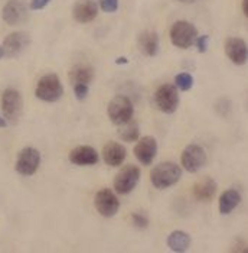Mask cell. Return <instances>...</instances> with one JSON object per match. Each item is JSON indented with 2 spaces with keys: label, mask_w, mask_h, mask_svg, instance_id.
I'll list each match as a JSON object with an SVG mask.
<instances>
[{
  "label": "cell",
  "mask_w": 248,
  "mask_h": 253,
  "mask_svg": "<svg viewBox=\"0 0 248 253\" xmlns=\"http://www.w3.org/2000/svg\"><path fill=\"white\" fill-rule=\"evenodd\" d=\"M71 85H90L94 80V68L88 64H76L70 70Z\"/></svg>",
  "instance_id": "19"
},
{
  "label": "cell",
  "mask_w": 248,
  "mask_h": 253,
  "mask_svg": "<svg viewBox=\"0 0 248 253\" xmlns=\"http://www.w3.org/2000/svg\"><path fill=\"white\" fill-rule=\"evenodd\" d=\"M64 94V85L57 74H45L39 78L36 88H35V96L46 103H55Z\"/></svg>",
  "instance_id": "3"
},
{
  "label": "cell",
  "mask_w": 248,
  "mask_h": 253,
  "mask_svg": "<svg viewBox=\"0 0 248 253\" xmlns=\"http://www.w3.org/2000/svg\"><path fill=\"white\" fill-rule=\"evenodd\" d=\"M107 115L111 123L117 126H121L133 119L134 106L133 101L127 96H115L110 100L107 107Z\"/></svg>",
  "instance_id": "4"
},
{
  "label": "cell",
  "mask_w": 248,
  "mask_h": 253,
  "mask_svg": "<svg viewBox=\"0 0 248 253\" xmlns=\"http://www.w3.org/2000/svg\"><path fill=\"white\" fill-rule=\"evenodd\" d=\"M127 156L126 148L118 142H108L103 148V159L108 167H120Z\"/></svg>",
  "instance_id": "18"
},
{
  "label": "cell",
  "mask_w": 248,
  "mask_h": 253,
  "mask_svg": "<svg viewBox=\"0 0 248 253\" xmlns=\"http://www.w3.org/2000/svg\"><path fill=\"white\" fill-rule=\"evenodd\" d=\"M4 127H7V120L0 116V129H4Z\"/></svg>",
  "instance_id": "33"
},
{
  "label": "cell",
  "mask_w": 248,
  "mask_h": 253,
  "mask_svg": "<svg viewBox=\"0 0 248 253\" xmlns=\"http://www.w3.org/2000/svg\"><path fill=\"white\" fill-rule=\"evenodd\" d=\"M216 190H218V187H216L215 179L207 176V178H202L201 181H198L193 185V195H195V198L198 201L208 203V201H211L215 197Z\"/></svg>",
  "instance_id": "20"
},
{
  "label": "cell",
  "mask_w": 248,
  "mask_h": 253,
  "mask_svg": "<svg viewBox=\"0 0 248 253\" xmlns=\"http://www.w3.org/2000/svg\"><path fill=\"white\" fill-rule=\"evenodd\" d=\"M179 93L177 88L173 84H162L157 87L153 96V103L157 110L166 115H172L179 107Z\"/></svg>",
  "instance_id": "5"
},
{
  "label": "cell",
  "mask_w": 248,
  "mask_h": 253,
  "mask_svg": "<svg viewBox=\"0 0 248 253\" xmlns=\"http://www.w3.org/2000/svg\"><path fill=\"white\" fill-rule=\"evenodd\" d=\"M29 9L25 0H7L1 9V19L10 26H16L29 18Z\"/></svg>",
  "instance_id": "10"
},
{
  "label": "cell",
  "mask_w": 248,
  "mask_h": 253,
  "mask_svg": "<svg viewBox=\"0 0 248 253\" xmlns=\"http://www.w3.org/2000/svg\"><path fill=\"white\" fill-rule=\"evenodd\" d=\"M225 54L229 58V61L238 67L244 65L248 58V48L247 42L244 39L237 38V37H229L225 39L224 43Z\"/></svg>",
  "instance_id": "13"
},
{
  "label": "cell",
  "mask_w": 248,
  "mask_h": 253,
  "mask_svg": "<svg viewBox=\"0 0 248 253\" xmlns=\"http://www.w3.org/2000/svg\"><path fill=\"white\" fill-rule=\"evenodd\" d=\"M72 90H74V96H75L76 100L82 101V100H85V98L88 97L90 85H74Z\"/></svg>",
  "instance_id": "29"
},
{
  "label": "cell",
  "mask_w": 248,
  "mask_h": 253,
  "mask_svg": "<svg viewBox=\"0 0 248 253\" xmlns=\"http://www.w3.org/2000/svg\"><path fill=\"white\" fill-rule=\"evenodd\" d=\"M137 45H139L140 51L146 57H154V55H157L159 46H160L159 34L156 31H150V29L142 31L139 34V37H137Z\"/></svg>",
  "instance_id": "17"
},
{
  "label": "cell",
  "mask_w": 248,
  "mask_h": 253,
  "mask_svg": "<svg viewBox=\"0 0 248 253\" xmlns=\"http://www.w3.org/2000/svg\"><path fill=\"white\" fill-rule=\"evenodd\" d=\"M115 64H117V65H124V64H129V58H126V57H120V58L115 59Z\"/></svg>",
  "instance_id": "31"
},
{
  "label": "cell",
  "mask_w": 248,
  "mask_h": 253,
  "mask_svg": "<svg viewBox=\"0 0 248 253\" xmlns=\"http://www.w3.org/2000/svg\"><path fill=\"white\" fill-rule=\"evenodd\" d=\"M140 176H142V172L136 165L124 167L114 178L115 193L121 195L130 194L137 187V184L140 181Z\"/></svg>",
  "instance_id": "9"
},
{
  "label": "cell",
  "mask_w": 248,
  "mask_h": 253,
  "mask_svg": "<svg viewBox=\"0 0 248 253\" xmlns=\"http://www.w3.org/2000/svg\"><path fill=\"white\" fill-rule=\"evenodd\" d=\"M98 3L97 0H75L72 6V18L78 23H90L98 15Z\"/></svg>",
  "instance_id": "15"
},
{
  "label": "cell",
  "mask_w": 248,
  "mask_h": 253,
  "mask_svg": "<svg viewBox=\"0 0 248 253\" xmlns=\"http://www.w3.org/2000/svg\"><path fill=\"white\" fill-rule=\"evenodd\" d=\"M49 1H51V0H31L29 7H31L32 10H42L43 7H46V6L49 4Z\"/></svg>",
  "instance_id": "30"
},
{
  "label": "cell",
  "mask_w": 248,
  "mask_h": 253,
  "mask_svg": "<svg viewBox=\"0 0 248 253\" xmlns=\"http://www.w3.org/2000/svg\"><path fill=\"white\" fill-rule=\"evenodd\" d=\"M156 155H157V142L154 137L144 136L139 139V142L134 146V156L142 165L144 167L150 165Z\"/></svg>",
  "instance_id": "14"
},
{
  "label": "cell",
  "mask_w": 248,
  "mask_h": 253,
  "mask_svg": "<svg viewBox=\"0 0 248 253\" xmlns=\"http://www.w3.org/2000/svg\"><path fill=\"white\" fill-rule=\"evenodd\" d=\"M94 206L103 217H114L120 210V200L110 188H103L96 194Z\"/></svg>",
  "instance_id": "11"
},
{
  "label": "cell",
  "mask_w": 248,
  "mask_h": 253,
  "mask_svg": "<svg viewBox=\"0 0 248 253\" xmlns=\"http://www.w3.org/2000/svg\"><path fill=\"white\" fill-rule=\"evenodd\" d=\"M243 13L244 16H248V0H243Z\"/></svg>",
  "instance_id": "32"
},
{
  "label": "cell",
  "mask_w": 248,
  "mask_h": 253,
  "mask_svg": "<svg viewBox=\"0 0 248 253\" xmlns=\"http://www.w3.org/2000/svg\"><path fill=\"white\" fill-rule=\"evenodd\" d=\"M193 45H196V49H198V52H201V54H205V52L208 51L210 37H208V35H201V37H198Z\"/></svg>",
  "instance_id": "27"
},
{
  "label": "cell",
  "mask_w": 248,
  "mask_h": 253,
  "mask_svg": "<svg viewBox=\"0 0 248 253\" xmlns=\"http://www.w3.org/2000/svg\"><path fill=\"white\" fill-rule=\"evenodd\" d=\"M118 136L120 139H123L124 142H134V140H139L140 137V127H139V123L134 122L133 119L124 125H121L118 127Z\"/></svg>",
  "instance_id": "23"
},
{
  "label": "cell",
  "mask_w": 248,
  "mask_h": 253,
  "mask_svg": "<svg viewBox=\"0 0 248 253\" xmlns=\"http://www.w3.org/2000/svg\"><path fill=\"white\" fill-rule=\"evenodd\" d=\"M169 38L173 46L179 49H188L198 38V29L188 20H176L169 29Z\"/></svg>",
  "instance_id": "2"
},
{
  "label": "cell",
  "mask_w": 248,
  "mask_h": 253,
  "mask_svg": "<svg viewBox=\"0 0 248 253\" xmlns=\"http://www.w3.org/2000/svg\"><path fill=\"white\" fill-rule=\"evenodd\" d=\"M175 87L182 91H189L193 87V77L189 73H180L175 77Z\"/></svg>",
  "instance_id": "24"
},
{
  "label": "cell",
  "mask_w": 248,
  "mask_h": 253,
  "mask_svg": "<svg viewBox=\"0 0 248 253\" xmlns=\"http://www.w3.org/2000/svg\"><path fill=\"white\" fill-rule=\"evenodd\" d=\"M241 203V194L235 188L225 190L222 194L219 195V213L222 215L231 214Z\"/></svg>",
  "instance_id": "21"
},
{
  "label": "cell",
  "mask_w": 248,
  "mask_h": 253,
  "mask_svg": "<svg viewBox=\"0 0 248 253\" xmlns=\"http://www.w3.org/2000/svg\"><path fill=\"white\" fill-rule=\"evenodd\" d=\"M39 165H40V154L38 149L34 146H26L18 155L15 169L19 175L32 176L36 174Z\"/></svg>",
  "instance_id": "8"
},
{
  "label": "cell",
  "mask_w": 248,
  "mask_h": 253,
  "mask_svg": "<svg viewBox=\"0 0 248 253\" xmlns=\"http://www.w3.org/2000/svg\"><path fill=\"white\" fill-rule=\"evenodd\" d=\"M29 45H31V37L28 32H13L4 38L1 46L4 49L6 57L16 58L26 51Z\"/></svg>",
  "instance_id": "12"
},
{
  "label": "cell",
  "mask_w": 248,
  "mask_h": 253,
  "mask_svg": "<svg viewBox=\"0 0 248 253\" xmlns=\"http://www.w3.org/2000/svg\"><path fill=\"white\" fill-rule=\"evenodd\" d=\"M4 57V49H3V46L0 45V59Z\"/></svg>",
  "instance_id": "35"
},
{
  "label": "cell",
  "mask_w": 248,
  "mask_h": 253,
  "mask_svg": "<svg viewBox=\"0 0 248 253\" xmlns=\"http://www.w3.org/2000/svg\"><path fill=\"white\" fill-rule=\"evenodd\" d=\"M166 243L173 252H186L191 248L192 239L191 236L183 230H175L168 236Z\"/></svg>",
  "instance_id": "22"
},
{
  "label": "cell",
  "mask_w": 248,
  "mask_h": 253,
  "mask_svg": "<svg viewBox=\"0 0 248 253\" xmlns=\"http://www.w3.org/2000/svg\"><path fill=\"white\" fill-rule=\"evenodd\" d=\"M1 112L7 123H18L23 112V98L16 88H6L1 94Z\"/></svg>",
  "instance_id": "6"
},
{
  "label": "cell",
  "mask_w": 248,
  "mask_h": 253,
  "mask_svg": "<svg viewBox=\"0 0 248 253\" xmlns=\"http://www.w3.org/2000/svg\"><path fill=\"white\" fill-rule=\"evenodd\" d=\"M132 221H133V224L137 229H142V230L147 229L149 224H150V218L147 217V214H144V213H142V211H136V213H133V214H132Z\"/></svg>",
  "instance_id": "25"
},
{
  "label": "cell",
  "mask_w": 248,
  "mask_h": 253,
  "mask_svg": "<svg viewBox=\"0 0 248 253\" xmlns=\"http://www.w3.org/2000/svg\"><path fill=\"white\" fill-rule=\"evenodd\" d=\"M207 152L205 149L201 146V145H196V143H191L188 145L182 154H180V162H182V167L188 171V172H198L201 171L205 165H207Z\"/></svg>",
  "instance_id": "7"
},
{
  "label": "cell",
  "mask_w": 248,
  "mask_h": 253,
  "mask_svg": "<svg viewBox=\"0 0 248 253\" xmlns=\"http://www.w3.org/2000/svg\"><path fill=\"white\" fill-rule=\"evenodd\" d=\"M216 112L221 115V116L227 117L231 112V101L228 98H221L218 103H216Z\"/></svg>",
  "instance_id": "28"
},
{
  "label": "cell",
  "mask_w": 248,
  "mask_h": 253,
  "mask_svg": "<svg viewBox=\"0 0 248 253\" xmlns=\"http://www.w3.org/2000/svg\"><path fill=\"white\" fill-rule=\"evenodd\" d=\"M98 6L106 13H114L118 9V0H98Z\"/></svg>",
  "instance_id": "26"
},
{
  "label": "cell",
  "mask_w": 248,
  "mask_h": 253,
  "mask_svg": "<svg viewBox=\"0 0 248 253\" xmlns=\"http://www.w3.org/2000/svg\"><path fill=\"white\" fill-rule=\"evenodd\" d=\"M180 3H186V4H192V3H196L198 0H179Z\"/></svg>",
  "instance_id": "34"
},
{
  "label": "cell",
  "mask_w": 248,
  "mask_h": 253,
  "mask_svg": "<svg viewBox=\"0 0 248 253\" xmlns=\"http://www.w3.org/2000/svg\"><path fill=\"white\" fill-rule=\"evenodd\" d=\"M68 158H70V162L76 165V167H91V165H96L100 159L96 149L93 146H88V145L74 148L70 152Z\"/></svg>",
  "instance_id": "16"
},
{
  "label": "cell",
  "mask_w": 248,
  "mask_h": 253,
  "mask_svg": "<svg viewBox=\"0 0 248 253\" xmlns=\"http://www.w3.org/2000/svg\"><path fill=\"white\" fill-rule=\"evenodd\" d=\"M182 176V168L175 162H162L153 168L150 179L156 190H168L177 184Z\"/></svg>",
  "instance_id": "1"
}]
</instances>
